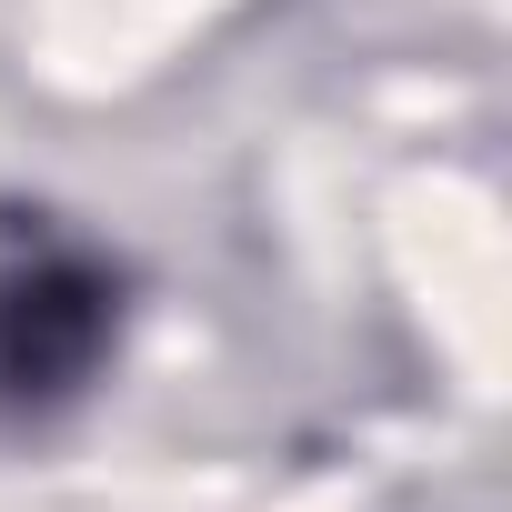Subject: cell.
I'll use <instances>...</instances> for the list:
<instances>
[{
    "label": "cell",
    "mask_w": 512,
    "mask_h": 512,
    "mask_svg": "<svg viewBox=\"0 0 512 512\" xmlns=\"http://www.w3.org/2000/svg\"><path fill=\"white\" fill-rule=\"evenodd\" d=\"M131 332V272L61 211H0V422L81 412Z\"/></svg>",
    "instance_id": "1"
}]
</instances>
